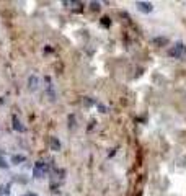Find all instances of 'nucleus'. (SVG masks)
Instances as JSON below:
<instances>
[{"label":"nucleus","mask_w":186,"mask_h":196,"mask_svg":"<svg viewBox=\"0 0 186 196\" xmlns=\"http://www.w3.org/2000/svg\"><path fill=\"white\" fill-rule=\"evenodd\" d=\"M184 53H186V46L183 44V43H176L173 48L168 49V54H170L171 57H175V59H180V57H183Z\"/></svg>","instance_id":"1"},{"label":"nucleus","mask_w":186,"mask_h":196,"mask_svg":"<svg viewBox=\"0 0 186 196\" xmlns=\"http://www.w3.org/2000/svg\"><path fill=\"white\" fill-rule=\"evenodd\" d=\"M46 172H47V167L44 162H36L34 163V168H33V177L34 178H42L46 175Z\"/></svg>","instance_id":"2"},{"label":"nucleus","mask_w":186,"mask_h":196,"mask_svg":"<svg viewBox=\"0 0 186 196\" xmlns=\"http://www.w3.org/2000/svg\"><path fill=\"white\" fill-rule=\"evenodd\" d=\"M135 5H137V8H139L142 13H150V12L154 10L152 3H149V2H137Z\"/></svg>","instance_id":"3"},{"label":"nucleus","mask_w":186,"mask_h":196,"mask_svg":"<svg viewBox=\"0 0 186 196\" xmlns=\"http://www.w3.org/2000/svg\"><path fill=\"white\" fill-rule=\"evenodd\" d=\"M12 121H13V129H15V131H18V133H25V126L21 124V121L17 118V116H13V118H12Z\"/></svg>","instance_id":"4"},{"label":"nucleus","mask_w":186,"mask_h":196,"mask_svg":"<svg viewBox=\"0 0 186 196\" xmlns=\"http://www.w3.org/2000/svg\"><path fill=\"white\" fill-rule=\"evenodd\" d=\"M38 87H39V77L31 75L30 77V90H38Z\"/></svg>","instance_id":"5"},{"label":"nucleus","mask_w":186,"mask_h":196,"mask_svg":"<svg viewBox=\"0 0 186 196\" xmlns=\"http://www.w3.org/2000/svg\"><path fill=\"white\" fill-rule=\"evenodd\" d=\"M49 142H51V147H52V150H61V142L56 139V137H51V139H49Z\"/></svg>","instance_id":"6"},{"label":"nucleus","mask_w":186,"mask_h":196,"mask_svg":"<svg viewBox=\"0 0 186 196\" xmlns=\"http://www.w3.org/2000/svg\"><path fill=\"white\" fill-rule=\"evenodd\" d=\"M25 160H26L25 155H13L12 157V162L13 163H21V162H25Z\"/></svg>","instance_id":"7"},{"label":"nucleus","mask_w":186,"mask_h":196,"mask_svg":"<svg viewBox=\"0 0 186 196\" xmlns=\"http://www.w3.org/2000/svg\"><path fill=\"white\" fill-rule=\"evenodd\" d=\"M7 167H8V163L5 162V158L2 155V150H0V168H7Z\"/></svg>","instance_id":"8"},{"label":"nucleus","mask_w":186,"mask_h":196,"mask_svg":"<svg viewBox=\"0 0 186 196\" xmlns=\"http://www.w3.org/2000/svg\"><path fill=\"white\" fill-rule=\"evenodd\" d=\"M101 23H103L105 26H110V18H108V17H103V18H101Z\"/></svg>","instance_id":"9"},{"label":"nucleus","mask_w":186,"mask_h":196,"mask_svg":"<svg viewBox=\"0 0 186 196\" xmlns=\"http://www.w3.org/2000/svg\"><path fill=\"white\" fill-rule=\"evenodd\" d=\"M91 8H93V10H98V3L93 2V3H91Z\"/></svg>","instance_id":"10"},{"label":"nucleus","mask_w":186,"mask_h":196,"mask_svg":"<svg viewBox=\"0 0 186 196\" xmlns=\"http://www.w3.org/2000/svg\"><path fill=\"white\" fill-rule=\"evenodd\" d=\"M28 196H36V194H28Z\"/></svg>","instance_id":"11"}]
</instances>
